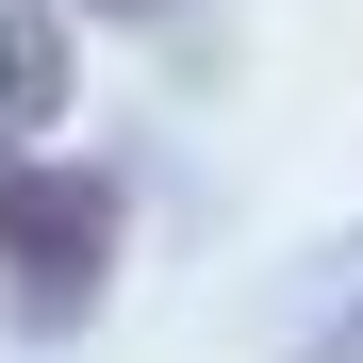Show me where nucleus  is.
Instances as JSON below:
<instances>
[{
	"label": "nucleus",
	"instance_id": "1",
	"mask_svg": "<svg viewBox=\"0 0 363 363\" xmlns=\"http://www.w3.org/2000/svg\"><path fill=\"white\" fill-rule=\"evenodd\" d=\"M116 231H133V199H116L99 165H33V149H0V297H17V330H67L99 264H116Z\"/></svg>",
	"mask_w": 363,
	"mask_h": 363
},
{
	"label": "nucleus",
	"instance_id": "2",
	"mask_svg": "<svg viewBox=\"0 0 363 363\" xmlns=\"http://www.w3.org/2000/svg\"><path fill=\"white\" fill-rule=\"evenodd\" d=\"M281 363H363V231H330L297 264V314H281Z\"/></svg>",
	"mask_w": 363,
	"mask_h": 363
},
{
	"label": "nucleus",
	"instance_id": "3",
	"mask_svg": "<svg viewBox=\"0 0 363 363\" xmlns=\"http://www.w3.org/2000/svg\"><path fill=\"white\" fill-rule=\"evenodd\" d=\"M50 116H67V33L33 0H0V133H50Z\"/></svg>",
	"mask_w": 363,
	"mask_h": 363
},
{
	"label": "nucleus",
	"instance_id": "4",
	"mask_svg": "<svg viewBox=\"0 0 363 363\" xmlns=\"http://www.w3.org/2000/svg\"><path fill=\"white\" fill-rule=\"evenodd\" d=\"M99 17H149V0H99Z\"/></svg>",
	"mask_w": 363,
	"mask_h": 363
}]
</instances>
